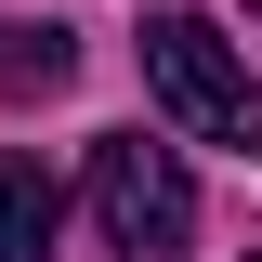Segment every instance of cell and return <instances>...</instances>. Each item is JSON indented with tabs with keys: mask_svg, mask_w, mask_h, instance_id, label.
Masks as SVG:
<instances>
[{
	"mask_svg": "<svg viewBox=\"0 0 262 262\" xmlns=\"http://www.w3.org/2000/svg\"><path fill=\"white\" fill-rule=\"evenodd\" d=\"M144 79H158V105L196 131V144L262 158V79H249V53H236L210 13H144Z\"/></svg>",
	"mask_w": 262,
	"mask_h": 262,
	"instance_id": "obj_1",
	"label": "cell"
},
{
	"mask_svg": "<svg viewBox=\"0 0 262 262\" xmlns=\"http://www.w3.org/2000/svg\"><path fill=\"white\" fill-rule=\"evenodd\" d=\"M249 262H262V249H249Z\"/></svg>",
	"mask_w": 262,
	"mask_h": 262,
	"instance_id": "obj_6",
	"label": "cell"
},
{
	"mask_svg": "<svg viewBox=\"0 0 262 262\" xmlns=\"http://www.w3.org/2000/svg\"><path fill=\"white\" fill-rule=\"evenodd\" d=\"M249 27H262V0H249Z\"/></svg>",
	"mask_w": 262,
	"mask_h": 262,
	"instance_id": "obj_5",
	"label": "cell"
},
{
	"mask_svg": "<svg viewBox=\"0 0 262 262\" xmlns=\"http://www.w3.org/2000/svg\"><path fill=\"white\" fill-rule=\"evenodd\" d=\"M92 236L118 262H170L196 236V184H184V158L170 144H144V131H105L92 144Z\"/></svg>",
	"mask_w": 262,
	"mask_h": 262,
	"instance_id": "obj_2",
	"label": "cell"
},
{
	"mask_svg": "<svg viewBox=\"0 0 262 262\" xmlns=\"http://www.w3.org/2000/svg\"><path fill=\"white\" fill-rule=\"evenodd\" d=\"M53 170L27 158V144H0V262H53Z\"/></svg>",
	"mask_w": 262,
	"mask_h": 262,
	"instance_id": "obj_4",
	"label": "cell"
},
{
	"mask_svg": "<svg viewBox=\"0 0 262 262\" xmlns=\"http://www.w3.org/2000/svg\"><path fill=\"white\" fill-rule=\"evenodd\" d=\"M66 79H79V27H53V13L0 27V105H53Z\"/></svg>",
	"mask_w": 262,
	"mask_h": 262,
	"instance_id": "obj_3",
	"label": "cell"
}]
</instances>
